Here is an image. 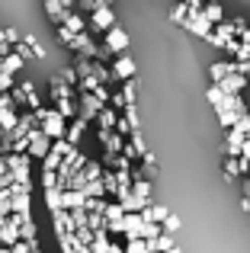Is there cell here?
I'll use <instances>...</instances> for the list:
<instances>
[{"label":"cell","instance_id":"obj_1","mask_svg":"<svg viewBox=\"0 0 250 253\" xmlns=\"http://www.w3.org/2000/svg\"><path fill=\"white\" fill-rule=\"evenodd\" d=\"M36 119H39L42 131L51 138V141L64 138V131H68V119H64L61 112L55 109V106H39V109H36Z\"/></svg>","mask_w":250,"mask_h":253},{"label":"cell","instance_id":"obj_26","mask_svg":"<svg viewBox=\"0 0 250 253\" xmlns=\"http://www.w3.org/2000/svg\"><path fill=\"white\" fill-rule=\"evenodd\" d=\"M131 192L151 202V179H131Z\"/></svg>","mask_w":250,"mask_h":253},{"label":"cell","instance_id":"obj_2","mask_svg":"<svg viewBox=\"0 0 250 253\" xmlns=\"http://www.w3.org/2000/svg\"><path fill=\"white\" fill-rule=\"evenodd\" d=\"M6 170L13 173V183H29V154H3Z\"/></svg>","mask_w":250,"mask_h":253},{"label":"cell","instance_id":"obj_10","mask_svg":"<svg viewBox=\"0 0 250 253\" xmlns=\"http://www.w3.org/2000/svg\"><path fill=\"white\" fill-rule=\"evenodd\" d=\"M51 221H55V234L61 237V234H71V211L68 209H58V211H51Z\"/></svg>","mask_w":250,"mask_h":253},{"label":"cell","instance_id":"obj_38","mask_svg":"<svg viewBox=\"0 0 250 253\" xmlns=\"http://www.w3.org/2000/svg\"><path fill=\"white\" fill-rule=\"evenodd\" d=\"M241 189H244V199H250V176L241 179Z\"/></svg>","mask_w":250,"mask_h":253},{"label":"cell","instance_id":"obj_41","mask_svg":"<svg viewBox=\"0 0 250 253\" xmlns=\"http://www.w3.org/2000/svg\"><path fill=\"white\" fill-rule=\"evenodd\" d=\"M3 173H6V161H3V157H0V176H3Z\"/></svg>","mask_w":250,"mask_h":253},{"label":"cell","instance_id":"obj_35","mask_svg":"<svg viewBox=\"0 0 250 253\" xmlns=\"http://www.w3.org/2000/svg\"><path fill=\"white\" fill-rule=\"evenodd\" d=\"M13 90V74H3L0 71V93H10Z\"/></svg>","mask_w":250,"mask_h":253},{"label":"cell","instance_id":"obj_25","mask_svg":"<svg viewBox=\"0 0 250 253\" xmlns=\"http://www.w3.org/2000/svg\"><path fill=\"white\" fill-rule=\"evenodd\" d=\"M170 19H173V23H180V26L189 19V3H186V0H180V3L170 10Z\"/></svg>","mask_w":250,"mask_h":253},{"label":"cell","instance_id":"obj_7","mask_svg":"<svg viewBox=\"0 0 250 253\" xmlns=\"http://www.w3.org/2000/svg\"><path fill=\"white\" fill-rule=\"evenodd\" d=\"M90 23H93V29H113L116 26V16H113V10L109 6H100V10H93V16H90Z\"/></svg>","mask_w":250,"mask_h":253},{"label":"cell","instance_id":"obj_37","mask_svg":"<svg viewBox=\"0 0 250 253\" xmlns=\"http://www.w3.org/2000/svg\"><path fill=\"white\" fill-rule=\"evenodd\" d=\"M241 157H244V161H250V135L244 138V148H241Z\"/></svg>","mask_w":250,"mask_h":253},{"label":"cell","instance_id":"obj_34","mask_svg":"<svg viewBox=\"0 0 250 253\" xmlns=\"http://www.w3.org/2000/svg\"><path fill=\"white\" fill-rule=\"evenodd\" d=\"M42 186L45 189H55L58 186V170H42Z\"/></svg>","mask_w":250,"mask_h":253},{"label":"cell","instance_id":"obj_36","mask_svg":"<svg viewBox=\"0 0 250 253\" xmlns=\"http://www.w3.org/2000/svg\"><path fill=\"white\" fill-rule=\"evenodd\" d=\"M234 128H241L244 135H250V116H247V112H244V116L238 119V125H234Z\"/></svg>","mask_w":250,"mask_h":253},{"label":"cell","instance_id":"obj_6","mask_svg":"<svg viewBox=\"0 0 250 253\" xmlns=\"http://www.w3.org/2000/svg\"><path fill=\"white\" fill-rule=\"evenodd\" d=\"M183 29H189L193 36H202V39H208V36H212V29H215V26H212V23H208V19L199 13V16L186 19V23H183Z\"/></svg>","mask_w":250,"mask_h":253},{"label":"cell","instance_id":"obj_33","mask_svg":"<svg viewBox=\"0 0 250 253\" xmlns=\"http://www.w3.org/2000/svg\"><path fill=\"white\" fill-rule=\"evenodd\" d=\"M125 253H148V244H144L141 237H135V241H125Z\"/></svg>","mask_w":250,"mask_h":253},{"label":"cell","instance_id":"obj_24","mask_svg":"<svg viewBox=\"0 0 250 253\" xmlns=\"http://www.w3.org/2000/svg\"><path fill=\"white\" fill-rule=\"evenodd\" d=\"M96 119H100V128H116V122H119V119H116V112H113V106H103Z\"/></svg>","mask_w":250,"mask_h":253},{"label":"cell","instance_id":"obj_11","mask_svg":"<svg viewBox=\"0 0 250 253\" xmlns=\"http://www.w3.org/2000/svg\"><path fill=\"white\" fill-rule=\"evenodd\" d=\"M167 215H170L167 205H154V202H148V205L141 209V218H144V221H157V224H161Z\"/></svg>","mask_w":250,"mask_h":253},{"label":"cell","instance_id":"obj_20","mask_svg":"<svg viewBox=\"0 0 250 253\" xmlns=\"http://www.w3.org/2000/svg\"><path fill=\"white\" fill-rule=\"evenodd\" d=\"M19 241H36V221H32V215H23V221H19Z\"/></svg>","mask_w":250,"mask_h":253},{"label":"cell","instance_id":"obj_43","mask_svg":"<svg viewBox=\"0 0 250 253\" xmlns=\"http://www.w3.org/2000/svg\"><path fill=\"white\" fill-rule=\"evenodd\" d=\"M0 253H13V250H10V247H0Z\"/></svg>","mask_w":250,"mask_h":253},{"label":"cell","instance_id":"obj_28","mask_svg":"<svg viewBox=\"0 0 250 253\" xmlns=\"http://www.w3.org/2000/svg\"><path fill=\"white\" fill-rule=\"evenodd\" d=\"M106 221H119V218H125V209H122V202H106Z\"/></svg>","mask_w":250,"mask_h":253},{"label":"cell","instance_id":"obj_8","mask_svg":"<svg viewBox=\"0 0 250 253\" xmlns=\"http://www.w3.org/2000/svg\"><path fill=\"white\" fill-rule=\"evenodd\" d=\"M113 74L119 77V81H131V77H135V61H131L128 55H119L116 64H113Z\"/></svg>","mask_w":250,"mask_h":253},{"label":"cell","instance_id":"obj_9","mask_svg":"<svg viewBox=\"0 0 250 253\" xmlns=\"http://www.w3.org/2000/svg\"><path fill=\"white\" fill-rule=\"evenodd\" d=\"M215 84H218L225 93H241V90H244V86H247L250 81H247L244 74H228V77H221V81H215Z\"/></svg>","mask_w":250,"mask_h":253},{"label":"cell","instance_id":"obj_4","mask_svg":"<svg viewBox=\"0 0 250 253\" xmlns=\"http://www.w3.org/2000/svg\"><path fill=\"white\" fill-rule=\"evenodd\" d=\"M125 48H128V32H125L122 26L106 29V45H103V51H125Z\"/></svg>","mask_w":250,"mask_h":253},{"label":"cell","instance_id":"obj_29","mask_svg":"<svg viewBox=\"0 0 250 253\" xmlns=\"http://www.w3.org/2000/svg\"><path fill=\"white\" fill-rule=\"evenodd\" d=\"M61 26H64V29H71V32H87V29H83V19H81V16H74V13H68Z\"/></svg>","mask_w":250,"mask_h":253},{"label":"cell","instance_id":"obj_5","mask_svg":"<svg viewBox=\"0 0 250 253\" xmlns=\"http://www.w3.org/2000/svg\"><path fill=\"white\" fill-rule=\"evenodd\" d=\"M244 131L241 128H225V154L228 157H241V148H244Z\"/></svg>","mask_w":250,"mask_h":253},{"label":"cell","instance_id":"obj_40","mask_svg":"<svg viewBox=\"0 0 250 253\" xmlns=\"http://www.w3.org/2000/svg\"><path fill=\"white\" fill-rule=\"evenodd\" d=\"M241 209H244V211H250V199H241Z\"/></svg>","mask_w":250,"mask_h":253},{"label":"cell","instance_id":"obj_23","mask_svg":"<svg viewBox=\"0 0 250 253\" xmlns=\"http://www.w3.org/2000/svg\"><path fill=\"white\" fill-rule=\"evenodd\" d=\"M81 192L87 199H96V196H106V186H103V179H90V183H83Z\"/></svg>","mask_w":250,"mask_h":253},{"label":"cell","instance_id":"obj_42","mask_svg":"<svg viewBox=\"0 0 250 253\" xmlns=\"http://www.w3.org/2000/svg\"><path fill=\"white\" fill-rule=\"evenodd\" d=\"M167 253H183V250H180V247H170V250H167Z\"/></svg>","mask_w":250,"mask_h":253},{"label":"cell","instance_id":"obj_12","mask_svg":"<svg viewBox=\"0 0 250 253\" xmlns=\"http://www.w3.org/2000/svg\"><path fill=\"white\" fill-rule=\"evenodd\" d=\"M202 16L212 26H218L221 19H225V10H221V3H215V0H206V3H202Z\"/></svg>","mask_w":250,"mask_h":253},{"label":"cell","instance_id":"obj_15","mask_svg":"<svg viewBox=\"0 0 250 253\" xmlns=\"http://www.w3.org/2000/svg\"><path fill=\"white\" fill-rule=\"evenodd\" d=\"M87 205V196H83L81 189H64V209L74 211V209H83Z\"/></svg>","mask_w":250,"mask_h":253},{"label":"cell","instance_id":"obj_39","mask_svg":"<svg viewBox=\"0 0 250 253\" xmlns=\"http://www.w3.org/2000/svg\"><path fill=\"white\" fill-rule=\"evenodd\" d=\"M106 253H125V247H122V244H116V241H113V244H109V250H106Z\"/></svg>","mask_w":250,"mask_h":253},{"label":"cell","instance_id":"obj_31","mask_svg":"<svg viewBox=\"0 0 250 253\" xmlns=\"http://www.w3.org/2000/svg\"><path fill=\"white\" fill-rule=\"evenodd\" d=\"M55 109L61 112L64 119H71V116H74V112H77V106H74V99H58V106H55Z\"/></svg>","mask_w":250,"mask_h":253},{"label":"cell","instance_id":"obj_44","mask_svg":"<svg viewBox=\"0 0 250 253\" xmlns=\"http://www.w3.org/2000/svg\"><path fill=\"white\" fill-rule=\"evenodd\" d=\"M61 253H68V250H61Z\"/></svg>","mask_w":250,"mask_h":253},{"label":"cell","instance_id":"obj_19","mask_svg":"<svg viewBox=\"0 0 250 253\" xmlns=\"http://www.w3.org/2000/svg\"><path fill=\"white\" fill-rule=\"evenodd\" d=\"M83 125H87V119H74V125H68V131H64V141H71L77 148V141H81V131Z\"/></svg>","mask_w":250,"mask_h":253},{"label":"cell","instance_id":"obj_21","mask_svg":"<svg viewBox=\"0 0 250 253\" xmlns=\"http://www.w3.org/2000/svg\"><path fill=\"white\" fill-rule=\"evenodd\" d=\"M215 112H218V122H221V128H234V125H238V112H234L231 109V106H225V109H215Z\"/></svg>","mask_w":250,"mask_h":253},{"label":"cell","instance_id":"obj_22","mask_svg":"<svg viewBox=\"0 0 250 253\" xmlns=\"http://www.w3.org/2000/svg\"><path fill=\"white\" fill-rule=\"evenodd\" d=\"M23 68V55H19V51H10V55H3V74H13V71H19Z\"/></svg>","mask_w":250,"mask_h":253},{"label":"cell","instance_id":"obj_32","mask_svg":"<svg viewBox=\"0 0 250 253\" xmlns=\"http://www.w3.org/2000/svg\"><path fill=\"white\" fill-rule=\"evenodd\" d=\"M83 176H87V179H103V167H100V164H83Z\"/></svg>","mask_w":250,"mask_h":253},{"label":"cell","instance_id":"obj_16","mask_svg":"<svg viewBox=\"0 0 250 253\" xmlns=\"http://www.w3.org/2000/svg\"><path fill=\"white\" fill-rule=\"evenodd\" d=\"M45 209L48 211H58V209H64V189H45Z\"/></svg>","mask_w":250,"mask_h":253},{"label":"cell","instance_id":"obj_30","mask_svg":"<svg viewBox=\"0 0 250 253\" xmlns=\"http://www.w3.org/2000/svg\"><path fill=\"white\" fill-rule=\"evenodd\" d=\"M180 224H183V221H180V218L173 215V211H170V215H167V218L161 221V228L167 231V234H176V231H180Z\"/></svg>","mask_w":250,"mask_h":253},{"label":"cell","instance_id":"obj_17","mask_svg":"<svg viewBox=\"0 0 250 253\" xmlns=\"http://www.w3.org/2000/svg\"><path fill=\"white\" fill-rule=\"evenodd\" d=\"M45 13H48V19L58 23V26L64 23V16H68V10L61 6V0H45Z\"/></svg>","mask_w":250,"mask_h":253},{"label":"cell","instance_id":"obj_13","mask_svg":"<svg viewBox=\"0 0 250 253\" xmlns=\"http://www.w3.org/2000/svg\"><path fill=\"white\" fill-rule=\"evenodd\" d=\"M119 202H122V209L125 211H141L144 209V205H148V199H141V196H135V192H122V196H119Z\"/></svg>","mask_w":250,"mask_h":253},{"label":"cell","instance_id":"obj_27","mask_svg":"<svg viewBox=\"0 0 250 253\" xmlns=\"http://www.w3.org/2000/svg\"><path fill=\"white\" fill-rule=\"evenodd\" d=\"M61 161H64V157H61V154H58V151H55V148H51V151H48V154H45V157H42V170H58V167H61Z\"/></svg>","mask_w":250,"mask_h":253},{"label":"cell","instance_id":"obj_3","mask_svg":"<svg viewBox=\"0 0 250 253\" xmlns=\"http://www.w3.org/2000/svg\"><path fill=\"white\" fill-rule=\"evenodd\" d=\"M19 221H23V215H16V211L0 218V247H13L19 241Z\"/></svg>","mask_w":250,"mask_h":253},{"label":"cell","instance_id":"obj_18","mask_svg":"<svg viewBox=\"0 0 250 253\" xmlns=\"http://www.w3.org/2000/svg\"><path fill=\"white\" fill-rule=\"evenodd\" d=\"M109 244H113L109 231H96L93 241H90V250H93V253H106V250H109Z\"/></svg>","mask_w":250,"mask_h":253},{"label":"cell","instance_id":"obj_14","mask_svg":"<svg viewBox=\"0 0 250 253\" xmlns=\"http://www.w3.org/2000/svg\"><path fill=\"white\" fill-rule=\"evenodd\" d=\"M148 244L151 250H157V253H167L170 247H176V234H167V231H164L161 237H154V241H144Z\"/></svg>","mask_w":250,"mask_h":253}]
</instances>
